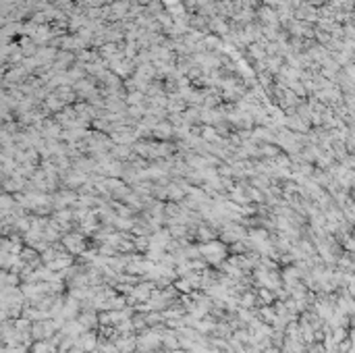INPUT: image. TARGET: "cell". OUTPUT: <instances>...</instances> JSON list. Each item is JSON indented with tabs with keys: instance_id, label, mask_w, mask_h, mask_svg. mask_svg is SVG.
Returning <instances> with one entry per match:
<instances>
[{
	"instance_id": "cell-1",
	"label": "cell",
	"mask_w": 355,
	"mask_h": 353,
	"mask_svg": "<svg viewBox=\"0 0 355 353\" xmlns=\"http://www.w3.org/2000/svg\"><path fill=\"white\" fill-rule=\"evenodd\" d=\"M199 251L210 264H223V260L227 256V247L223 243H216V241H208L204 245H199Z\"/></svg>"
},
{
	"instance_id": "cell-2",
	"label": "cell",
	"mask_w": 355,
	"mask_h": 353,
	"mask_svg": "<svg viewBox=\"0 0 355 353\" xmlns=\"http://www.w3.org/2000/svg\"><path fill=\"white\" fill-rule=\"evenodd\" d=\"M62 247L69 251L73 256H83V251H86V243H83V237L81 235H66L62 239Z\"/></svg>"
},
{
	"instance_id": "cell-3",
	"label": "cell",
	"mask_w": 355,
	"mask_h": 353,
	"mask_svg": "<svg viewBox=\"0 0 355 353\" xmlns=\"http://www.w3.org/2000/svg\"><path fill=\"white\" fill-rule=\"evenodd\" d=\"M239 304H241V308H249V310H253V304H256V295L253 293H243L241 297H239Z\"/></svg>"
},
{
	"instance_id": "cell-4",
	"label": "cell",
	"mask_w": 355,
	"mask_h": 353,
	"mask_svg": "<svg viewBox=\"0 0 355 353\" xmlns=\"http://www.w3.org/2000/svg\"><path fill=\"white\" fill-rule=\"evenodd\" d=\"M258 297H260V301H262V304H270V301H272V295H270V291H268L266 287H262V289H260Z\"/></svg>"
}]
</instances>
